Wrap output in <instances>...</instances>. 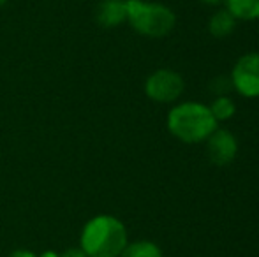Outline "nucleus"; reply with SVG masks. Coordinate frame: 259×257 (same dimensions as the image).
<instances>
[{"label": "nucleus", "mask_w": 259, "mask_h": 257, "mask_svg": "<svg viewBox=\"0 0 259 257\" xmlns=\"http://www.w3.org/2000/svg\"><path fill=\"white\" fill-rule=\"evenodd\" d=\"M129 234L120 219L113 215H96L83 226L79 234V248L87 257H120Z\"/></svg>", "instance_id": "nucleus-1"}, {"label": "nucleus", "mask_w": 259, "mask_h": 257, "mask_svg": "<svg viewBox=\"0 0 259 257\" xmlns=\"http://www.w3.org/2000/svg\"><path fill=\"white\" fill-rule=\"evenodd\" d=\"M171 136L187 144L203 143L217 129V120L203 102H180L173 106L166 118Z\"/></svg>", "instance_id": "nucleus-2"}, {"label": "nucleus", "mask_w": 259, "mask_h": 257, "mask_svg": "<svg viewBox=\"0 0 259 257\" xmlns=\"http://www.w3.org/2000/svg\"><path fill=\"white\" fill-rule=\"evenodd\" d=\"M127 23L136 34L159 39L171 34L177 25V16L167 6L148 0H125Z\"/></svg>", "instance_id": "nucleus-3"}, {"label": "nucleus", "mask_w": 259, "mask_h": 257, "mask_svg": "<svg viewBox=\"0 0 259 257\" xmlns=\"http://www.w3.org/2000/svg\"><path fill=\"white\" fill-rule=\"evenodd\" d=\"M185 90L184 78L173 69H157L145 81V93L157 104H169L180 99Z\"/></svg>", "instance_id": "nucleus-4"}, {"label": "nucleus", "mask_w": 259, "mask_h": 257, "mask_svg": "<svg viewBox=\"0 0 259 257\" xmlns=\"http://www.w3.org/2000/svg\"><path fill=\"white\" fill-rule=\"evenodd\" d=\"M231 86L247 99L259 97V52L245 53L231 71Z\"/></svg>", "instance_id": "nucleus-5"}, {"label": "nucleus", "mask_w": 259, "mask_h": 257, "mask_svg": "<svg viewBox=\"0 0 259 257\" xmlns=\"http://www.w3.org/2000/svg\"><path fill=\"white\" fill-rule=\"evenodd\" d=\"M238 153V139L228 129H215L206 139V155L211 164L228 166Z\"/></svg>", "instance_id": "nucleus-6"}, {"label": "nucleus", "mask_w": 259, "mask_h": 257, "mask_svg": "<svg viewBox=\"0 0 259 257\" xmlns=\"http://www.w3.org/2000/svg\"><path fill=\"white\" fill-rule=\"evenodd\" d=\"M96 21L103 28H113L127 21L125 0H101L96 9Z\"/></svg>", "instance_id": "nucleus-7"}, {"label": "nucleus", "mask_w": 259, "mask_h": 257, "mask_svg": "<svg viewBox=\"0 0 259 257\" xmlns=\"http://www.w3.org/2000/svg\"><path fill=\"white\" fill-rule=\"evenodd\" d=\"M226 9L236 21L259 20V0H224Z\"/></svg>", "instance_id": "nucleus-8"}, {"label": "nucleus", "mask_w": 259, "mask_h": 257, "mask_svg": "<svg viewBox=\"0 0 259 257\" xmlns=\"http://www.w3.org/2000/svg\"><path fill=\"white\" fill-rule=\"evenodd\" d=\"M235 27L236 20L231 16V13L228 9H221L217 13H213L210 21H208V32L217 39H224L228 35H231Z\"/></svg>", "instance_id": "nucleus-9"}, {"label": "nucleus", "mask_w": 259, "mask_h": 257, "mask_svg": "<svg viewBox=\"0 0 259 257\" xmlns=\"http://www.w3.org/2000/svg\"><path fill=\"white\" fill-rule=\"evenodd\" d=\"M120 257H164L162 250L157 243L150 240H138L125 245Z\"/></svg>", "instance_id": "nucleus-10"}, {"label": "nucleus", "mask_w": 259, "mask_h": 257, "mask_svg": "<svg viewBox=\"0 0 259 257\" xmlns=\"http://www.w3.org/2000/svg\"><path fill=\"white\" fill-rule=\"evenodd\" d=\"M210 111L213 115V118L219 122H228L235 117L236 113V104L233 102V99H229L228 95H217L213 99V102L210 104Z\"/></svg>", "instance_id": "nucleus-11"}, {"label": "nucleus", "mask_w": 259, "mask_h": 257, "mask_svg": "<svg viewBox=\"0 0 259 257\" xmlns=\"http://www.w3.org/2000/svg\"><path fill=\"white\" fill-rule=\"evenodd\" d=\"M60 257H87V254L78 247V248H67L65 252H62Z\"/></svg>", "instance_id": "nucleus-12"}, {"label": "nucleus", "mask_w": 259, "mask_h": 257, "mask_svg": "<svg viewBox=\"0 0 259 257\" xmlns=\"http://www.w3.org/2000/svg\"><path fill=\"white\" fill-rule=\"evenodd\" d=\"M9 257H37V254H34L32 250H25V248H20V250H14Z\"/></svg>", "instance_id": "nucleus-13"}, {"label": "nucleus", "mask_w": 259, "mask_h": 257, "mask_svg": "<svg viewBox=\"0 0 259 257\" xmlns=\"http://www.w3.org/2000/svg\"><path fill=\"white\" fill-rule=\"evenodd\" d=\"M37 257H60V254L55 250H46V252H42V254H39Z\"/></svg>", "instance_id": "nucleus-14"}, {"label": "nucleus", "mask_w": 259, "mask_h": 257, "mask_svg": "<svg viewBox=\"0 0 259 257\" xmlns=\"http://www.w3.org/2000/svg\"><path fill=\"white\" fill-rule=\"evenodd\" d=\"M203 4H208V6H219L222 0H201Z\"/></svg>", "instance_id": "nucleus-15"}, {"label": "nucleus", "mask_w": 259, "mask_h": 257, "mask_svg": "<svg viewBox=\"0 0 259 257\" xmlns=\"http://www.w3.org/2000/svg\"><path fill=\"white\" fill-rule=\"evenodd\" d=\"M6 4H7V0H0V7L6 6Z\"/></svg>", "instance_id": "nucleus-16"}]
</instances>
